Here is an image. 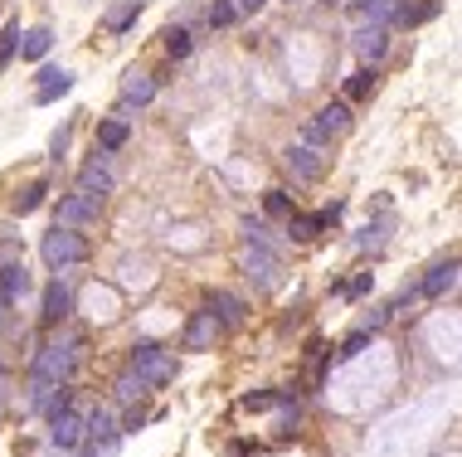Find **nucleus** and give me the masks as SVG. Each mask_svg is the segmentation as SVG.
Wrapping results in <instances>:
<instances>
[{"label":"nucleus","instance_id":"5701e85b","mask_svg":"<svg viewBox=\"0 0 462 457\" xmlns=\"http://www.w3.org/2000/svg\"><path fill=\"white\" fill-rule=\"evenodd\" d=\"M122 147H127V122H122V117H108V122L98 127V151L112 156V151H122Z\"/></svg>","mask_w":462,"mask_h":457},{"label":"nucleus","instance_id":"f8f14e48","mask_svg":"<svg viewBox=\"0 0 462 457\" xmlns=\"http://www.w3.org/2000/svg\"><path fill=\"white\" fill-rule=\"evenodd\" d=\"M312 127L322 131L326 141L331 137H346V131H351V107L346 103H322V107H316V117H312Z\"/></svg>","mask_w":462,"mask_h":457},{"label":"nucleus","instance_id":"7c9ffc66","mask_svg":"<svg viewBox=\"0 0 462 457\" xmlns=\"http://www.w3.org/2000/svg\"><path fill=\"white\" fill-rule=\"evenodd\" d=\"M234 20H239V10H234V0H215V5H209V25H215V30H229Z\"/></svg>","mask_w":462,"mask_h":457},{"label":"nucleus","instance_id":"473e14b6","mask_svg":"<svg viewBox=\"0 0 462 457\" xmlns=\"http://www.w3.org/2000/svg\"><path fill=\"white\" fill-rule=\"evenodd\" d=\"M365 345H370V331H355V336H351V341H346V345H341V351H336V355H341V360H355V355H360V351H365Z\"/></svg>","mask_w":462,"mask_h":457},{"label":"nucleus","instance_id":"bb28decb","mask_svg":"<svg viewBox=\"0 0 462 457\" xmlns=\"http://www.w3.org/2000/svg\"><path fill=\"white\" fill-rule=\"evenodd\" d=\"M375 88H380V74H375L370 64H365V68H355V74H351V83H346V93H351L355 103H360V98H370Z\"/></svg>","mask_w":462,"mask_h":457},{"label":"nucleus","instance_id":"2f4dec72","mask_svg":"<svg viewBox=\"0 0 462 457\" xmlns=\"http://www.w3.org/2000/svg\"><path fill=\"white\" fill-rule=\"evenodd\" d=\"M68 141H74V122H64V127H58L54 137H49V156H54V161H64Z\"/></svg>","mask_w":462,"mask_h":457},{"label":"nucleus","instance_id":"412c9836","mask_svg":"<svg viewBox=\"0 0 462 457\" xmlns=\"http://www.w3.org/2000/svg\"><path fill=\"white\" fill-rule=\"evenodd\" d=\"M438 10H443L438 0H419V5H409V0H404V5H395V25H404V30L409 25H429Z\"/></svg>","mask_w":462,"mask_h":457},{"label":"nucleus","instance_id":"0eeeda50","mask_svg":"<svg viewBox=\"0 0 462 457\" xmlns=\"http://www.w3.org/2000/svg\"><path fill=\"white\" fill-rule=\"evenodd\" d=\"M49 438H54L58 453H74L78 443H83V408L68 404L64 414H54V418H49Z\"/></svg>","mask_w":462,"mask_h":457},{"label":"nucleus","instance_id":"c85d7f7f","mask_svg":"<svg viewBox=\"0 0 462 457\" xmlns=\"http://www.w3.org/2000/svg\"><path fill=\"white\" fill-rule=\"evenodd\" d=\"M141 394H147V384H141L132 370H127V375H117V384H112V399L117 404H132V399H141Z\"/></svg>","mask_w":462,"mask_h":457},{"label":"nucleus","instance_id":"2eb2a0df","mask_svg":"<svg viewBox=\"0 0 462 457\" xmlns=\"http://www.w3.org/2000/svg\"><path fill=\"white\" fill-rule=\"evenodd\" d=\"M141 10H147V0H117L108 15H102V30H108V34H127L141 20Z\"/></svg>","mask_w":462,"mask_h":457},{"label":"nucleus","instance_id":"f704fd0d","mask_svg":"<svg viewBox=\"0 0 462 457\" xmlns=\"http://www.w3.org/2000/svg\"><path fill=\"white\" fill-rule=\"evenodd\" d=\"M370 287H375V273H360V278H355L351 287H341V292H351V297H365Z\"/></svg>","mask_w":462,"mask_h":457},{"label":"nucleus","instance_id":"9b49d317","mask_svg":"<svg viewBox=\"0 0 462 457\" xmlns=\"http://www.w3.org/2000/svg\"><path fill=\"white\" fill-rule=\"evenodd\" d=\"M288 171L298 175V180H322L326 175V156L316 151V147H288Z\"/></svg>","mask_w":462,"mask_h":457},{"label":"nucleus","instance_id":"6e6552de","mask_svg":"<svg viewBox=\"0 0 462 457\" xmlns=\"http://www.w3.org/2000/svg\"><path fill=\"white\" fill-rule=\"evenodd\" d=\"M78 190H88V195H112L117 190V175H112V166H108V156L102 151H93V161L78 171Z\"/></svg>","mask_w":462,"mask_h":457},{"label":"nucleus","instance_id":"423d86ee","mask_svg":"<svg viewBox=\"0 0 462 457\" xmlns=\"http://www.w3.org/2000/svg\"><path fill=\"white\" fill-rule=\"evenodd\" d=\"M98 195H88V190H74V195H64V200H58V224H64V228H83V224H93V220H98Z\"/></svg>","mask_w":462,"mask_h":457},{"label":"nucleus","instance_id":"6ab92c4d","mask_svg":"<svg viewBox=\"0 0 462 457\" xmlns=\"http://www.w3.org/2000/svg\"><path fill=\"white\" fill-rule=\"evenodd\" d=\"M322 228H331V214L326 210H316V214H288V234L302 238V244H307V238H316Z\"/></svg>","mask_w":462,"mask_h":457},{"label":"nucleus","instance_id":"b1692460","mask_svg":"<svg viewBox=\"0 0 462 457\" xmlns=\"http://www.w3.org/2000/svg\"><path fill=\"white\" fill-rule=\"evenodd\" d=\"M389 228H395V220H389V214H385V220H375V224H365L360 234H355V248H370V254H380L385 238H389Z\"/></svg>","mask_w":462,"mask_h":457},{"label":"nucleus","instance_id":"e433bc0d","mask_svg":"<svg viewBox=\"0 0 462 457\" xmlns=\"http://www.w3.org/2000/svg\"><path fill=\"white\" fill-rule=\"evenodd\" d=\"M10 302H5V297H0V327H5V317H10V311H5Z\"/></svg>","mask_w":462,"mask_h":457},{"label":"nucleus","instance_id":"39448f33","mask_svg":"<svg viewBox=\"0 0 462 457\" xmlns=\"http://www.w3.org/2000/svg\"><path fill=\"white\" fill-rule=\"evenodd\" d=\"M239 268H244V278H248V282L272 287V282H278V248H258V244H248V248H244V258H239Z\"/></svg>","mask_w":462,"mask_h":457},{"label":"nucleus","instance_id":"aec40b11","mask_svg":"<svg viewBox=\"0 0 462 457\" xmlns=\"http://www.w3.org/2000/svg\"><path fill=\"white\" fill-rule=\"evenodd\" d=\"M44 195H49V180H34V185H25L15 200H10V214H15V220H25V214H34L44 204Z\"/></svg>","mask_w":462,"mask_h":457},{"label":"nucleus","instance_id":"393cba45","mask_svg":"<svg viewBox=\"0 0 462 457\" xmlns=\"http://www.w3.org/2000/svg\"><path fill=\"white\" fill-rule=\"evenodd\" d=\"M395 5L399 0H355V15L370 20V25H389V20H395Z\"/></svg>","mask_w":462,"mask_h":457},{"label":"nucleus","instance_id":"1a4fd4ad","mask_svg":"<svg viewBox=\"0 0 462 457\" xmlns=\"http://www.w3.org/2000/svg\"><path fill=\"white\" fill-rule=\"evenodd\" d=\"M68 317H74V287L64 278H54L44 287V327H64Z\"/></svg>","mask_w":462,"mask_h":457},{"label":"nucleus","instance_id":"20e7f679","mask_svg":"<svg viewBox=\"0 0 462 457\" xmlns=\"http://www.w3.org/2000/svg\"><path fill=\"white\" fill-rule=\"evenodd\" d=\"M224 336V327H219V317L209 307H200L191 321H185V336H181V345L185 351H215V341Z\"/></svg>","mask_w":462,"mask_h":457},{"label":"nucleus","instance_id":"9d476101","mask_svg":"<svg viewBox=\"0 0 462 457\" xmlns=\"http://www.w3.org/2000/svg\"><path fill=\"white\" fill-rule=\"evenodd\" d=\"M351 44H355V54H360L365 64L375 68V64H380V58L389 54V30H385V25H360Z\"/></svg>","mask_w":462,"mask_h":457},{"label":"nucleus","instance_id":"4be33fe9","mask_svg":"<svg viewBox=\"0 0 462 457\" xmlns=\"http://www.w3.org/2000/svg\"><path fill=\"white\" fill-rule=\"evenodd\" d=\"M209 311H215V317H219V327H239V321H244V302H239V297H234V292H215V297H209Z\"/></svg>","mask_w":462,"mask_h":457},{"label":"nucleus","instance_id":"f257e3e1","mask_svg":"<svg viewBox=\"0 0 462 457\" xmlns=\"http://www.w3.org/2000/svg\"><path fill=\"white\" fill-rule=\"evenodd\" d=\"M78 360H83V336L74 331H58L40 355H34V380H49V384H68L78 375Z\"/></svg>","mask_w":462,"mask_h":457},{"label":"nucleus","instance_id":"ddd939ff","mask_svg":"<svg viewBox=\"0 0 462 457\" xmlns=\"http://www.w3.org/2000/svg\"><path fill=\"white\" fill-rule=\"evenodd\" d=\"M30 292V268L20 258H10V263H0V297L5 302H20V297Z\"/></svg>","mask_w":462,"mask_h":457},{"label":"nucleus","instance_id":"72a5a7b5","mask_svg":"<svg viewBox=\"0 0 462 457\" xmlns=\"http://www.w3.org/2000/svg\"><path fill=\"white\" fill-rule=\"evenodd\" d=\"M282 394L278 390H258V394H244V408H268V404H278Z\"/></svg>","mask_w":462,"mask_h":457},{"label":"nucleus","instance_id":"dca6fc26","mask_svg":"<svg viewBox=\"0 0 462 457\" xmlns=\"http://www.w3.org/2000/svg\"><path fill=\"white\" fill-rule=\"evenodd\" d=\"M156 88L161 83L147 74V68H132V74H127V83H122V103H132V107H147L151 98H156Z\"/></svg>","mask_w":462,"mask_h":457},{"label":"nucleus","instance_id":"cd10ccee","mask_svg":"<svg viewBox=\"0 0 462 457\" xmlns=\"http://www.w3.org/2000/svg\"><path fill=\"white\" fill-rule=\"evenodd\" d=\"M161 40H165V54H171V58H191V49H195L191 30H181V25H171V30L161 34Z\"/></svg>","mask_w":462,"mask_h":457},{"label":"nucleus","instance_id":"c9c22d12","mask_svg":"<svg viewBox=\"0 0 462 457\" xmlns=\"http://www.w3.org/2000/svg\"><path fill=\"white\" fill-rule=\"evenodd\" d=\"M268 5V0H239V5H234V10H239V15H258V10H263Z\"/></svg>","mask_w":462,"mask_h":457},{"label":"nucleus","instance_id":"f3484780","mask_svg":"<svg viewBox=\"0 0 462 457\" xmlns=\"http://www.w3.org/2000/svg\"><path fill=\"white\" fill-rule=\"evenodd\" d=\"M453 287H458V258H448V263H438V268H429V278L419 282V292L443 297V292H453Z\"/></svg>","mask_w":462,"mask_h":457},{"label":"nucleus","instance_id":"a211bd4d","mask_svg":"<svg viewBox=\"0 0 462 457\" xmlns=\"http://www.w3.org/2000/svg\"><path fill=\"white\" fill-rule=\"evenodd\" d=\"M49 49H54V30L49 25H34V30L20 34V58H30V64H40Z\"/></svg>","mask_w":462,"mask_h":457},{"label":"nucleus","instance_id":"c756f323","mask_svg":"<svg viewBox=\"0 0 462 457\" xmlns=\"http://www.w3.org/2000/svg\"><path fill=\"white\" fill-rule=\"evenodd\" d=\"M263 210L272 214V220H288V214H298V204H292L288 190H268V195H263Z\"/></svg>","mask_w":462,"mask_h":457},{"label":"nucleus","instance_id":"a878e982","mask_svg":"<svg viewBox=\"0 0 462 457\" xmlns=\"http://www.w3.org/2000/svg\"><path fill=\"white\" fill-rule=\"evenodd\" d=\"M20 20H5V30H0V74H5L10 64H15V54H20Z\"/></svg>","mask_w":462,"mask_h":457},{"label":"nucleus","instance_id":"f03ea898","mask_svg":"<svg viewBox=\"0 0 462 457\" xmlns=\"http://www.w3.org/2000/svg\"><path fill=\"white\" fill-rule=\"evenodd\" d=\"M93 248H88V238L78 234V228H64V224H54L49 234L40 238V258H44V268L49 273H68L74 263H83Z\"/></svg>","mask_w":462,"mask_h":457},{"label":"nucleus","instance_id":"4468645a","mask_svg":"<svg viewBox=\"0 0 462 457\" xmlns=\"http://www.w3.org/2000/svg\"><path fill=\"white\" fill-rule=\"evenodd\" d=\"M64 93H74V74L68 68H44L40 88H34V103H58Z\"/></svg>","mask_w":462,"mask_h":457},{"label":"nucleus","instance_id":"7ed1b4c3","mask_svg":"<svg viewBox=\"0 0 462 457\" xmlns=\"http://www.w3.org/2000/svg\"><path fill=\"white\" fill-rule=\"evenodd\" d=\"M132 375L147 384V390H161V384L175 380V360H171V351H161L156 341H137L132 345Z\"/></svg>","mask_w":462,"mask_h":457}]
</instances>
